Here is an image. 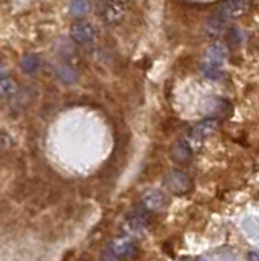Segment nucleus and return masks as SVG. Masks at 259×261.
Masks as SVG:
<instances>
[{"instance_id":"nucleus-1","label":"nucleus","mask_w":259,"mask_h":261,"mask_svg":"<svg viewBox=\"0 0 259 261\" xmlns=\"http://www.w3.org/2000/svg\"><path fill=\"white\" fill-rule=\"evenodd\" d=\"M140 248L131 237H118L114 239L104 253V261H132L139 256Z\"/></svg>"},{"instance_id":"nucleus-2","label":"nucleus","mask_w":259,"mask_h":261,"mask_svg":"<svg viewBox=\"0 0 259 261\" xmlns=\"http://www.w3.org/2000/svg\"><path fill=\"white\" fill-rule=\"evenodd\" d=\"M225 56H226V51H225V46L220 44V43H215L212 44L207 53L204 56V59H202V73L207 77V79H220L222 75V70L225 67Z\"/></svg>"},{"instance_id":"nucleus-3","label":"nucleus","mask_w":259,"mask_h":261,"mask_svg":"<svg viewBox=\"0 0 259 261\" xmlns=\"http://www.w3.org/2000/svg\"><path fill=\"white\" fill-rule=\"evenodd\" d=\"M70 38L78 46H92L96 39L95 27L87 20H77L70 24Z\"/></svg>"},{"instance_id":"nucleus-4","label":"nucleus","mask_w":259,"mask_h":261,"mask_svg":"<svg viewBox=\"0 0 259 261\" xmlns=\"http://www.w3.org/2000/svg\"><path fill=\"white\" fill-rule=\"evenodd\" d=\"M217 127H218V121L217 119H214V118L204 119V121L197 122V124L189 130V136H188L186 141H188L191 145L192 144H200V142H204L207 137L212 136Z\"/></svg>"},{"instance_id":"nucleus-5","label":"nucleus","mask_w":259,"mask_h":261,"mask_svg":"<svg viewBox=\"0 0 259 261\" xmlns=\"http://www.w3.org/2000/svg\"><path fill=\"white\" fill-rule=\"evenodd\" d=\"M165 186L175 194H184L192 188V183L186 173H183V171H180V170H175V171H171V173L166 175Z\"/></svg>"},{"instance_id":"nucleus-6","label":"nucleus","mask_w":259,"mask_h":261,"mask_svg":"<svg viewBox=\"0 0 259 261\" xmlns=\"http://www.w3.org/2000/svg\"><path fill=\"white\" fill-rule=\"evenodd\" d=\"M166 196L165 193H161V191H157V190H150L147 193H143L142 196V207L145 211H149V212H155V211H160V209H163L166 206Z\"/></svg>"},{"instance_id":"nucleus-7","label":"nucleus","mask_w":259,"mask_h":261,"mask_svg":"<svg viewBox=\"0 0 259 261\" xmlns=\"http://www.w3.org/2000/svg\"><path fill=\"white\" fill-rule=\"evenodd\" d=\"M149 227V219L143 214H135V216H129L124 220V232L127 233V237L131 235H139L143 230H147Z\"/></svg>"},{"instance_id":"nucleus-8","label":"nucleus","mask_w":259,"mask_h":261,"mask_svg":"<svg viewBox=\"0 0 259 261\" xmlns=\"http://www.w3.org/2000/svg\"><path fill=\"white\" fill-rule=\"evenodd\" d=\"M169 155H171V159L176 163H186L192 157V145L188 141H186V139H181V141H178L171 147Z\"/></svg>"},{"instance_id":"nucleus-9","label":"nucleus","mask_w":259,"mask_h":261,"mask_svg":"<svg viewBox=\"0 0 259 261\" xmlns=\"http://www.w3.org/2000/svg\"><path fill=\"white\" fill-rule=\"evenodd\" d=\"M18 93V84L12 77H0V98L9 100Z\"/></svg>"},{"instance_id":"nucleus-10","label":"nucleus","mask_w":259,"mask_h":261,"mask_svg":"<svg viewBox=\"0 0 259 261\" xmlns=\"http://www.w3.org/2000/svg\"><path fill=\"white\" fill-rule=\"evenodd\" d=\"M124 10L126 8H119V7H112V5L104 4L103 5V20L108 24H116L123 20Z\"/></svg>"},{"instance_id":"nucleus-11","label":"nucleus","mask_w":259,"mask_h":261,"mask_svg":"<svg viewBox=\"0 0 259 261\" xmlns=\"http://www.w3.org/2000/svg\"><path fill=\"white\" fill-rule=\"evenodd\" d=\"M57 77L61 82H64V84H74V82L77 80V72L74 70V67H70V65H66V64H62L57 67Z\"/></svg>"},{"instance_id":"nucleus-12","label":"nucleus","mask_w":259,"mask_h":261,"mask_svg":"<svg viewBox=\"0 0 259 261\" xmlns=\"http://www.w3.org/2000/svg\"><path fill=\"white\" fill-rule=\"evenodd\" d=\"M90 8H92V5L88 0H72L69 12L74 16H78L80 18V16H85L88 12H90Z\"/></svg>"},{"instance_id":"nucleus-13","label":"nucleus","mask_w":259,"mask_h":261,"mask_svg":"<svg viewBox=\"0 0 259 261\" xmlns=\"http://www.w3.org/2000/svg\"><path fill=\"white\" fill-rule=\"evenodd\" d=\"M21 65L26 73H35L39 69V57L35 54H28L21 59Z\"/></svg>"},{"instance_id":"nucleus-14","label":"nucleus","mask_w":259,"mask_h":261,"mask_svg":"<svg viewBox=\"0 0 259 261\" xmlns=\"http://www.w3.org/2000/svg\"><path fill=\"white\" fill-rule=\"evenodd\" d=\"M104 4L112 5V7H119V8H126L129 0H104Z\"/></svg>"},{"instance_id":"nucleus-15","label":"nucleus","mask_w":259,"mask_h":261,"mask_svg":"<svg viewBox=\"0 0 259 261\" xmlns=\"http://www.w3.org/2000/svg\"><path fill=\"white\" fill-rule=\"evenodd\" d=\"M246 259L248 261H259V251H256V250L248 251L246 253Z\"/></svg>"},{"instance_id":"nucleus-16","label":"nucleus","mask_w":259,"mask_h":261,"mask_svg":"<svg viewBox=\"0 0 259 261\" xmlns=\"http://www.w3.org/2000/svg\"><path fill=\"white\" fill-rule=\"evenodd\" d=\"M217 261H237V259H235L232 255H220L217 258Z\"/></svg>"},{"instance_id":"nucleus-17","label":"nucleus","mask_w":259,"mask_h":261,"mask_svg":"<svg viewBox=\"0 0 259 261\" xmlns=\"http://www.w3.org/2000/svg\"><path fill=\"white\" fill-rule=\"evenodd\" d=\"M196 261H204V259H202V258H199V259H196Z\"/></svg>"},{"instance_id":"nucleus-18","label":"nucleus","mask_w":259,"mask_h":261,"mask_svg":"<svg viewBox=\"0 0 259 261\" xmlns=\"http://www.w3.org/2000/svg\"><path fill=\"white\" fill-rule=\"evenodd\" d=\"M0 69H2V61H0Z\"/></svg>"}]
</instances>
